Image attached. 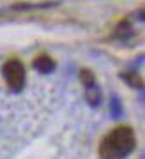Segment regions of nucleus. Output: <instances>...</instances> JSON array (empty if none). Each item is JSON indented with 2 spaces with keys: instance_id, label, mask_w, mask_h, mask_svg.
Masks as SVG:
<instances>
[{
  "instance_id": "nucleus-1",
  "label": "nucleus",
  "mask_w": 145,
  "mask_h": 159,
  "mask_svg": "<svg viewBox=\"0 0 145 159\" xmlns=\"http://www.w3.org/2000/svg\"><path fill=\"white\" fill-rule=\"evenodd\" d=\"M136 140L129 125H119L110 131L99 145V156L103 159H124L133 152Z\"/></svg>"
},
{
  "instance_id": "nucleus-5",
  "label": "nucleus",
  "mask_w": 145,
  "mask_h": 159,
  "mask_svg": "<svg viewBox=\"0 0 145 159\" xmlns=\"http://www.w3.org/2000/svg\"><path fill=\"white\" fill-rule=\"evenodd\" d=\"M122 80L126 81V83H129L131 87H134V89H142L143 90L145 89V85H143V81L140 80V76L138 74H134V73H126V74H122Z\"/></svg>"
},
{
  "instance_id": "nucleus-4",
  "label": "nucleus",
  "mask_w": 145,
  "mask_h": 159,
  "mask_svg": "<svg viewBox=\"0 0 145 159\" xmlns=\"http://www.w3.org/2000/svg\"><path fill=\"white\" fill-rule=\"evenodd\" d=\"M34 69L41 74H50L55 71V62L48 55H41V57H37L34 60Z\"/></svg>"
},
{
  "instance_id": "nucleus-6",
  "label": "nucleus",
  "mask_w": 145,
  "mask_h": 159,
  "mask_svg": "<svg viewBox=\"0 0 145 159\" xmlns=\"http://www.w3.org/2000/svg\"><path fill=\"white\" fill-rule=\"evenodd\" d=\"M110 113H112V117H115V119H119V117L122 115V106H120V101H119L117 96H113L112 101H110Z\"/></svg>"
},
{
  "instance_id": "nucleus-7",
  "label": "nucleus",
  "mask_w": 145,
  "mask_h": 159,
  "mask_svg": "<svg viewBox=\"0 0 145 159\" xmlns=\"http://www.w3.org/2000/svg\"><path fill=\"white\" fill-rule=\"evenodd\" d=\"M138 16L142 18V20H145V11H142V12H138Z\"/></svg>"
},
{
  "instance_id": "nucleus-2",
  "label": "nucleus",
  "mask_w": 145,
  "mask_h": 159,
  "mask_svg": "<svg viewBox=\"0 0 145 159\" xmlns=\"http://www.w3.org/2000/svg\"><path fill=\"white\" fill-rule=\"evenodd\" d=\"M2 74H4L7 87L12 92H21V89L25 87V67L20 60L16 58L7 60L2 67Z\"/></svg>"
},
{
  "instance_id": "nucleus-3",
  "label": "nucleus",
  "mask_w": 145,
  "mask_h": 159,
  "mask_svg": "<svg viewBox=\"0 0 145 159\" xmlns=\"http://www.w3.org/2000/svg\"><path fill=\"white\" fill-rule=\"evenodd\" d=\"M80 80L85 87V97H87V102H89L92 108H97L101 104V89L96 81V76L90 73L89 69H83L80 73Z\"/></svg>"
}]
</instances>
